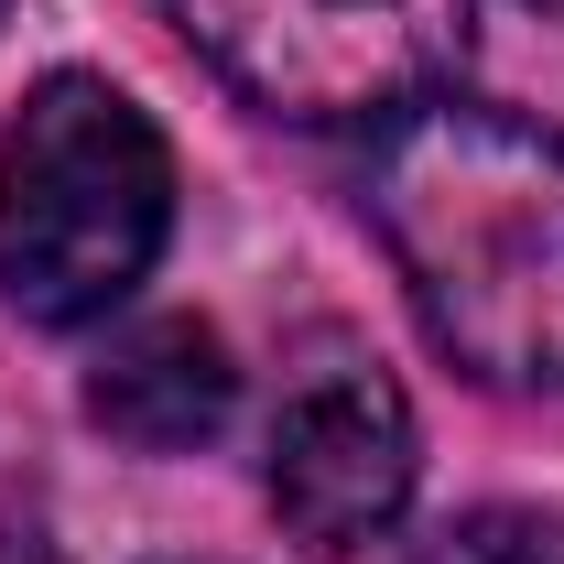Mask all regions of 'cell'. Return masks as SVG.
<instances>
[{
  "mask_svg": "<svg viewBox=\"0 0 564 564\" xmlns=\"http://www.w3.org/2000/svg\"><path fill=\"white\" fill-rule=\"evenodd\" d=\"M369 217L423 337L489 391H564V141L423 98L369 163Z\"/></svg>",
  "mask_w": 564,
  "mask_h": 564,
  "instance_id": "1",
  "label": "cell"
},
{
  "mask_svg": "<svg viewBox=\"0 0 564 564\" xmlns=\"http://www.w3.org/2000/svg\"><path fill=\"white\" fill-rule=\"evenodd\" d=\"M174 217V163L109 76H44L0 152V293L33 326L109 315Z\"/></svg>",
  "mask_w": 564,
  "mask_h": 564,
  "instance_id": "2",
  "label": "cell"
},
{
  "mask_svg": "<svg viewBox=\"0 0 564 564\" xmlns=\"http://www.w3.org/2000/svg\"><path fill=\"white\" fill-rule=\"evenodd\" d=\"M174 33L272 120H402L467 55V0H163Z\"/></svg>",
  "mask_w": 564,
  "mask_h": 564,
  "instance_id": "3",
  "label": "cell"
},
{
  "mask_svg": "<svg viewBox=\"0 0 564 564\" xmlns=\"http://www.w3.org/2000/svg\"><path fill=\"white\" fill-rule=\"evenodd\" d=\"M413 499V413L380 369H315L272 413V510L293 543L358 554Z\"/></svg>",
  "mask_w": 564,
  "mask_h": 564,
  "instance_id": "4",
  "label": "cell"
},
{
  "mask_svg": "<svg viewBox=\"0 0 564 564\" xmlns=\"http://www.w3.org/2000/svg\"><path fill=\"white\" fill-rule=\"evenodd\" d=\"M228 402H239V369L217 348V326H196V315H152L131 337H109V358L87 369V413L120 445H141V456L207 445L228 423Z\"/></svg>",
  "mask_w": 564,
  "mask_h": 564,
  "instance_id": "5",
  "label": "cell"
},
{
  "mask_svg": "<svg viewBox=\"0 0 564 564\" xmlns=\"http://www.w3.org/2000/svg\"><path fill=\"white\" fill-rule=\"evenodd\" d=\"M413 564H564V521H543V510H467Z\"/></svg>",
  "mask_w": 564,
  "mask_h": 564,
  "instance_id": "6",
  "label": "cell"
},
{
  "mask_svg": "<svg viewBox=\"0 0 564 564\" xmlns=\"http://www.w3.org/2000/svg\"><path fill=\"white\" fill-rule=\"evenodd\" d=\"M543 11H564V0H543Z\"/></svg>",
  "mask_w": 564,
  "mask_h": 564,
  "instance_id": "7",
  "label": "cell"
}]
</instances>
